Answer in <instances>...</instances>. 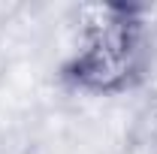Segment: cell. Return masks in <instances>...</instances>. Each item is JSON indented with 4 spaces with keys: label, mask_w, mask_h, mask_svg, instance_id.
Wrapping results in <instances>:
<instances>
[{
    "label": "cell",
    "mask_w": 157,
    "mask_h": 154,
    "mask_svg": "<svg viewBox=\"0 0 157 154\" xmlns=\"http://www.w3.org/2000/svg\"><path fill=\"white\" fill-rule=\"evenodd\" d=\"M151 39L136 3H94L78 12V48L63 60L60 82L85 94H124L148 76Z\"/></svg>",
    "instance_id": "cell-1"
}]
</instances>
